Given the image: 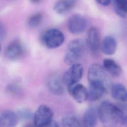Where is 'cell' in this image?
<instances>
[{
    "mask_svg": "<svg viewBox=\"0 0 127 127\" xmlns=\"http://www.w3.org/2000/svg\"><path fill=\"white\" fill-rule=\"evenodd\" d=\"M98 116L103 127H121L122 115L118 106L109 101H103L98 109Z\"/></svg>",
    "mask_w": 127,
    "mask_h": 127,
    "instance_id": "obj_1",
    "label": "cell"
},
{
    "mask_svg": "<svg viewBox=\"0 0 127 127\" xmlns=\"http://www.w3.org/2000/svg\"><path fill=\"white\" fill-rule=\"evenodd\" d=\"M89 84H93L103 87L106 91L111 88V79L103 66L98 64H93L89 67L87 73Z\"/></svg>",
    "mask_w": 127,
    "mask_h": 127,
    "instance_id": "obj_2",
    "label": "cell"
},
{
    "mask_svg": "<svg viewBox=\"0 0 127 127\" xmlns=\"http://www.w3.org/2000/svg\"><path fill=\"white\" fill-rule=\"evenodd\" d=\"M85 52V44L80 39L71 40L68 44L66 52L64 57V61L67 64L71 65L78 63Z\"/></svg>",
    "mask_w": 127,
    "mask_h": 127,
    "instance_id": "obj_3",
    "label": "cell"
},
{
    "mask_svg": "<svg viewBox=\"0 0 127 127\" xmlns=\"http://www.w3.org/2000/svg\"><path fill=\"white\" fill-rule=\"evenodd\" d=\"M42 44L49 49H55L61 46L64 41V36L59 29L51 28L44 31L40 36Z\"/></svg>",
    "mask_w": 127,
    "mask_h": 127,
    "instance_id": "obj_4",
    "label": "cell"
},
{
    "mask_svg": "<svg viewBox=\"0 0 127 127\" xmlns=\"http://www.w3.org/2000/svg\"><path fill=\"white\" fill-rule=\"evenodd\" d=\"M83 73V68L80 64L76 63L70 65L63 76L64 84L67 87L77 83L81 79Z\"/></svg>",
    "mask_w": 127,
    "mask_h": 127,
    "instance_id": "obj_5",
    "label": "cell"
},
{
    "mask_svg": "<svg viewBox=\"0 0 127 127\" xmlns=\"http://www.w3.org/2000/svg\"><path fill=\"white\" fill-rule=\"evenodd\" d=\"M53 112L47 105H40L33 116L34 125L36 127H44L53 120Z\"/></svg>",
    "mask_w": 127,
    "mask_h": 127,
    "instance_id": "obj_6",
    "label": "cell"
},
{
    "mask_svg": "<svg viewBox=\"0 0 127 127\" xmlns=\"http://www.w3.org/2000/svg\"><path fill=\"white\" fill-rule=\"evenodd\" d=\"M86 26V19L80 14H74L71 15L67 23L68 30L73 34L82 33L85 30Z\"/></svg>",
    "mask_w": 127,
    "mask_h": 127,
    "instance_id": "obj_7",
    "label": "cell"
},
{
    "mask_svg": "<svg viewBox=\"0 0 127 127\" xmlns=\"http://www.w3.org/2000/svg\"><path fill=\"white\" fill-rule=\"evenodd\" d=\"M89 50L93 53H97L101 49V37L98 29L95 27L90 28L87 32L86 41Z\"/></svg>",
    "mask_w": 127,
    "mask_h": 127,
    "instance_id": "obj_8",
    "label": "cell"
},
{
    "mask_svg": "<svg viewBox=\"0 0 127 127\" xmlns=\"http://www.w3.org/2000/svg\"><path fill=\"white\" fill-rule=\"evenodd\" d=\"M67 90L73 99L78 103H82L88 99V91L81 84L77 83L68 86Z\"/></svg>",
    "mask_w": 127,
    "mask_h": 127,
    "instance_id": "obj_9",
    "label": "cell"
},
{
    "mask_svg": "<svg viewBox=\"0 0 127 127\" xmlns=\"http://www.w3.org/2000/svg\"><path fill=\"white\" fill-rule=\"evenodd\" d=\"M47 85L48 89L53 94L61 95L64 93V83L63 79L57 74H52L48 78Z\"/></svg>",
    "mask_w": 127,
    "mask_h": 127,
    "instance_id": "obj_10",
    "label": "cell"
},
{
    "mask_svg": "<svg viewBox=\"0 0 127 127\" xmlns=\"http://www.w3.org/2000/svg\"><path fill=\"white\" fill-rule=\"evenodd\" d=\"M23 53V48L21 43L17 40L10 42L5 48V57L11 60H15L21 57Z\"/></svg>",
    "mask_w": 127,
    "mask_h": 127,
    "instance_id": "obj_11",
    "label": "cell"
},
{
    "mask_svg": "<svg viewBox=\"0 0 127 127\" xmlns=\"http://www.w3.org/2000/svg\"><path fill=\"white\" fill-rule=\"evenodd\" d=\"M17 122V116L11 111H5L0 115V127H15Z\"/></svg>",
    "mask_w": 127,
    "mask_h": 127,
    "instance_id": "obj_12",
    "label": "cell"
},
{
    "mask_svg": "<svg viewBox=\"0 0 127 127\" xmlns=\"http://www.w3.org/2000/svg\"><path fill=\"white\" fill-rule=\"evenodd\" d=\"M111 93L114 99L123 103L127 102V89L123 84L119 83L112 84Z\"/></svg>",
    "mask_w": 127,
    "mask_h": 127,
    "instance_id": "obj_13",
    "label": "cell"
},
{
    "mask_svg": "<svg viewBox=\"0 0 127 127\" xmlns=\"http://www.w3.org/2000/svg\"><path fill=\"white\" fill-rule=\"evenodd\" d=\"M117 43L116 39L112 36H106L103 39L101 45L102 52L107 55H112L116 51Z\"/></svg>",
    "mask_w": 127,
    "mask_h": 127,
    "instance_id": "obj_14",
    "label": "cell"
},
{
    "mask_svg": "<svg viewBox=\"0 0 127 127\" xmlns=\"http://www.w3.org/2000/svg\"><path fill=\"white\" fill-rule=\"evenodd\" d=\"M98 113L94 108H90L84 112L82 119L83 127H95L97 123Z\"/></svg>",
    "mask_w": 127,
    "mask_h": 127,
    "instance_id": "obj_15",
    "label": "cell"
},
{
    "mask_svg": "<svg viewBox=\"0 0 127 127\" xmlns=\"http://www.w3.org/2000/svg\"><path fill=\"white\" fill-rule=\"evenodd\" d=\"M103 65L107 72L113 76H119L122 73L121 66L112 59H105L103 61Z\"/></svg>",
    "mask_w": 127,
    "mask_h": 127,
    "instance_id": "obj_16",
    "label": "cell"
},
{
    "mask_svg": "<svg viewBox=\"0 0 127 127\" xmlns=\"http://www.w3.org/2000/svg\"><path fill=\"white\" fill-rule=\"evenodd\" d=\"M76 2V0H58L54 5V9L57 13L63 14L71 10Z\"/></svg>",
    "mask_w": 127,
    "mask_h": 127,
    "instance_id": "obj_17",
    "label": "cell"
},
{
    "mask_svg": "<svg viewBox=\"0 0 127 127\" xmlns=\"http://www.w3.org/2000/svg\"><path fill=\"white\" fill-rule=\"evenodd\" d=\"M88 91V100L94 102L99 100L107 91L102 86L93 84H89Z\"/></svg>",
    "mask_w": 127,
    "mask_h": 127,
    "instance_id": "obj_18",
    "label": "cell"
},
{
    "mask_svg": "<svg viewBox=\"0 0 127 127\" xmlns=\"http://www.w3.org/2000/svg\"><path fill=\"white\" fill-rule=\"evenodd\" d=\"M114 8L116 14L125 18L127 16V0H113Z\"/></svg>",
    "mask_w": 127,
    "mask_h": 127,
    "instance_id": "obj_19",
    "label": "cell"
},
{
    "mask_svg": "<svg viewBox=\"0 0 127 127\" xmlns=\"http://www.w3.org/2000/svg\"><path fill=\"white\" fill-rule=\"evenodd\" d=\"M62 125L63 127H83L81 122L72 115H68L64 117L62 120Z\"/></svg>",
    "mask_w": 127,
    "mask_h": 127,
    "instance_id": "obj_20",
    "label": "cell"
},
{
    "mask_svg": "<svg viewBox=\"0 0 127 127\" xmlns=\"http://www.w3.org/2000/svg\"><path fill=\"white\" fill-rule=\"evenodd\" d=\"M43 19L42 14L40 12H37L33 14L29 17L27 20V23L31 28L38 27L42 22Z\"/></svg>",
    "mask_w": 127,
    "mask_h": 127,
    "instance_id": "obj_21",
    "label": "cell"
},
{
    "mask_svg": "<svg viewBox=\"0 0 127 127\" xmlns=\"http://www.w3.org/2000/svg\"><path fill=\"white\" fill-rule=\"evenodd\" d=\"M7 90L10 94H12L14 95L18 94L20 93L21 91V88L17 83H12L8 85Z\"/></svg>",
    "mask_w": 127,
    "mask_h": 127,
    "instance_id": "obj_22",
    "label": "cell"
},
{
    "mask_svg": "<svg viewBox=\"0 0 127 127\" xmlns=\"http://www.w3.org/2000/svg\"><path fill=\"white\" fill-rule=\"evenodd\" d=\"M118 107L120 109L122 113L123 125L127 127V103L121 104Z\"/></svg>",
    "mask_w": 127,
    "mask_h": 127,
    "instance_id": "obj_23",
    "label": "cell"
},
{
    "mask_svg": "<svg viewBox=\"0 0 127 127\" xmlns=\"http://www.w3.org/2000/svg\"><path fill=\"white\" fill-rule=\"evenodd\" d=\"M6 35V31L3 24L0 21V40H3Z\"/></svg>",
    "mask_w": 127,
    "mask_h": 127,
    "instance_id": "obj_24",
    "label": "cell"
},
{
    "mask_svg": "<svg viewBox=\"0 0 127 127\" xmlns=\"http://www.w3.org/2000/svg\"><path fill=\"white\" fill-rule=\"evenodd\" d=\"M96 0L99 4L104 6L109 5L111 2V0Z\"/></svg>",
    "mask_w": 127,
    "mask_h": 127,
    "instance_id": "obj_25",
    "label": "cell"
},
{
    "mask_svg": "<svg viewBox=\"0 0 127 127\" xmlns=\"http://www.w3.org/2000/svg\"><path fill=\"white\" fill-rule=\"evenodd\" d=\"M44 127H60V126L57 122L53 120Z\"/></svg>",
    "mask_w": 127,
    "mask_h": 127,
    "instance_id": "obj_26",
    "label": "cell"
},
{
    "mask_svg": "<svg viewBox=\"0 0 127 127\" xmlns=\"http://www.w3.org/2000/svg\"><path fill=\"white\" fill-rule=\"evenodd\" d=\"M22 127H36L34 124H27L24 125Z\"/></svg>",
    "mask_w": 127,
    "mask_h": 127,
    "instance_id": "obj_27",
    "label": "cell"
},
{
    "mask_svg": "<svg viewBox=\"0 0 127 127\" xmlns=\"http://www.w3.org/2000/svg\"><path fill=\"white\" fill-rule=\"evenodd\" d=\"M33 3H38L40 2L41 0H30Z\"/></svg>",
    "mask_w": 127,
    "mask_h": 127,
    "instance_id": "obj_28",
    "label": "cell"
},
{
    "mask_svg": "<svg viewBox=\"0 0 127 127\" xmlns=\"http://www.w3.org/2000/svg\"><path fill=\"white\" fill-rule=\"evenodd\" d=\"M0 50H1V46H0Z\"/></svg>",
    "mask_w": 127,
    "mask_h": 127,
    "instance_id": "obj_29",
    "label": "cell"
}]
</instances>
